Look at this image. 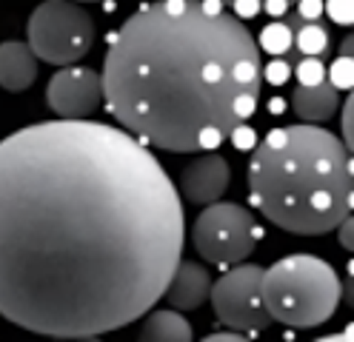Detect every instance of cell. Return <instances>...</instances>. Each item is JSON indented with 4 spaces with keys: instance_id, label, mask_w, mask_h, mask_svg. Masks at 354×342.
<instances>
[{
    "instance_id": "5",
    "label": "cell",
    "mask_w": 354,
    "mask_h": 342,
    "mask_svg": "<svg viewBox=\"0 0 354 342\" xmlns=\"http://www.w3.org/2000/svg\"><path fill=\"white\" fill-rule=\"evenodd\" d=\"M95 17L77 0H43L32 12L26 43L37 60L52 66H72L95 46Z\"/></svg>"
},
{
    "instance_id": "8",
    "label": "cell",
    "mask_w": 354,
    "mask_h": 342,
    "mask_svg": "<svg viewBox=\"0 0 354 342\" xmlns=\"http://www.w3.org/2000/svg\"><path fill=\"white\" fill-rule=\"evenodd\" d=\"M46 103L63 120H86L103 106V77L88 66H60L46 86Z\"/></svg>"
},
{
    "instance_id": "16",
    "label": "cell",
    "mask_w": 354,
    "mask_h": 342,
    "mask_svg": "<svg viewBox=\"0 0 354 342\" xmlns=\"http://www.w3.org/2000/svg\"><path fill=\"white\" fill-rule=\"evenodd\" d=\"M328 80L335 83L340 91H348L351 88V57L337 55L335 66H331V72H328Z\"/></svg>"
},
{
    "instance_id": "7",
    "label": "cell",
    "mask_w": 354,
    "mask_h": 342,
    "mask_svg": "<svg viewBox=\"0 0 354 342\" xmlns=\"http://www.w3.org/2000/svg\"><path fill=\"white\" fill-rule=\"evenodd\" d=\"M260 277H263V265L243 260L232 265L217 283H212L209 300L220 325L240 331L246 336L269 328L272 316L260 296Z\"/></svg>"
},
{
    "instance_id": "3",
    "label": "cell",
    "mask_w": 354,
    "mask_h": 342,
    "mask_svg": "<svg viewBox=\"0 0 354 342\" xmlns=\"http://www.w3.org/2000/svg\"><path fill=\"white\" fill-rule=\"evenodd\" d=\"M249 202L280 231H335L354 209L351 149L323 123L272 129L249 160Z\"/></svg>"
},
{
    "instance_id": "2",
    "label": "cell",
    "mask_w": 354,
    "mask_h": 342,
    "mask_svg": "<svg viewBox=\"0 0 354 342\" xmlns=\"http://www.w3.org/2000/svg\"><path fill=\"white\" fill-rule=\"evenodd\" d=\"M103 103L146 146L201 154L260 106V43L217 0H151L109 37Z\"/></svg>"
},
{
    "instance_id": "9",
    "label": "cell",
    "mask_w": 354,
    "mask_h": 342,
    "mask_svg": "<svg viewBox=\"0 0 354 342\" xmlns=\"http://www.w3.org/2000/svg\"><path fill=\"white\" fill-rule=\"evenodd\" d=\"M292 108L303 123H326L340 108V88L323 72L320 57L297 60V86L292 88Z\"/></svg>"
},
{
    "instance_id": "17",
    "label": "cell",
    "mask_w": 354,
    "mask_h": 342,
    "mask_svg": "<svg viewBox=\"0 0 354 342\" xmlns=\"http://www.w3.org/2000/svg\"><path fill=\"white\" fill-rule=\"evenodd\" d=\"M351 111H354V100L351 95H346V100L340 103V140L351 149V140H354V134H351Z\"/></svg>"
},
{
    "instance_id": "6",
    "label": "cell",
    "mask_w": 354,
    "mask_h": 342,
    "mask_svg": "<svg viewBox=\"0 0 354 342\" xmlns=\"http://www.w3.org/2000/svg\"><path fill=\"white\" fill-rule=\"evenodd\" d=\"M266 237L257 217L240 202H209L192 225V245L206 263L229 268L254 254Z\"/></svg>"
},
{
    "instance_id": "12",
    "label": "cell",
    "mask_w": 354,
    "mask_h": 342,
    "mask_svg": "<svg viewBox=\"0 0 354 342\" xmlns=\"http://www.w3.org/2000/svg\"><path fill=\"white\" fill-rule=\"evenodd\" d=\"M37 80V57L26 40H3L0 43V88L9 95L32 88Z\"/></svg>"
},
{
    "instance_id": "19",
    "label": "cell",
    "mask_w": 354,
    "mask_h": 342,
    "mask_svg": "<svg viewBox=\"0 0 354 342\" xmlns=\"http://www.w3.org/2000/svg\"><path fill=\"white\" fill-rule=\"evenodd\" d=\"M223 339H226V342H240V339H246V334L229 328V331H217V334H209V336H206V342H223Z\"/></svg>"
},
{
    "instance_id": "4",
    "label": "cell",
    "mask_w": 354,
    "mask_h": 342,
    "mask_svg": "<svg viewBox=\"0 0 354 342\" xmlns=\"http://www.w3.org/2000/svg\"><path fill=\"white\" fill-rule=\"evenodd\" d=\"M260 296L272 323L286 328H317L337 314L343 283L335 265L315 254H289L263 268Z\"/></svg>"
},
{
    "instance_id": "21",
    "label": "cell",
    "mask_w": 354,
    "mask_h": 342,
    "mask_svg": "<svg viewBox=\"0 0 354 342\" xmlns=\"http://www.w3.org/2000/svg\"><path fill=\"white\" fill-rule=\"evenodd\" d=\"M77 3H100V0H77Z\"/></svg>"
},
{
    "instance_id": "18",
    "label": "cell",
    "mask_w": 354,
    "mask_h": 342,
    "mask_svg": "<svg viewBox=\"0 0 354 342\" xmlns=\"http://www.w3.org/2000/svg\"><path fill=\"white\" fill-rule=\"evenodd\" d=\"M335 231H337V237H340V245H343L346 251H351V248H354V222H351V214L340 220V225L335 228Z\"/></svg>"
},
{
    "instance_id": "1",
    "label": "cell",
    "mask_w": 354,
    "mask_h": 342,
    "mask_svg": "<svg viewBox=\"0 0 354 342\" xmlns=\"http://www.w3.org/2000/svg\"><path fill=\"white\" fill-rule=\"evenodd\" d=\"M186 214L154 151L97 120L0 140V316L55 339L120 331L163 300Z\"/></svg>"
},
{
    "instance_id": "11",
    "label": "cell",
    "mask_w": 354,
    "mask_h": 342,
    "mask_svg": "<svg viewBox=\"0 0 354 342\" xmlns=\"http://www.w3.org/2000/svg\"><path fill=\"white\" fill-rule=\"evenodd\" d=\"M209 291H212L209 268L194 260H180L163 291V300L169 303V308L177 311H197L203 303H209Z\"/></svg>"
},
{
    "instance_id": "14",
    "label": "cell",
    "mask_w": 354,
    "mask_h": 342,
    "mask_svg": "<svg viewBox=\"0 0 354 342\" xmlns=\"http://www.w3.org/2000/svg\"><path fill=\"white\" fill-rule=\"evenodd\" d=\"M194 336L189 319L180 316L177 308H149L143 314L140 339L146 342H189Z\"/></svg>"
},
{
    "instance_id": "20",
    "label": "cell",
    "mask_w": 354,
    "mask_h": 342,
    "mask_svg": "<svg viewBox=\"0 0 354 342\" xmlns=\"http://www.w3.org/2000/svg\"><path fill=\"white\" fill-rule=\"evenodd\" d=\"M340 55L351 57V35H346V37H343V46H340Z\"/></svg>"
},
{
    "instance_id": "13",
    "label": "cell",
    "mask_w": 354,
    "mask_h": 342,
    "mask_svg": "<svg viewBox=\"0 0 354 342\" xmlns=\"http://www.w3.org/2000/svg\"><path fill=\"white\" fill-rule=\"evenodd\" d=\"M292 29V37H289V46H286V57L289 60H306V57H326L328 49H331V35H328V26L317 17H306V20H286Z\"/></svg>"
},
{
    "instance_id": "10",
    "label": "cell",
    "mask_w": 354,
    "mask_h": 342,
    "mask_svg": "<svg viewBox=\"0 0 354 342\" xmlns=\"http://www.w3.org/2000/svg\"><path fill=\"white\" fill-rule=\"evenodd\" d=\"M180 194L189 202L209 205L214 200H223V194L232 186V166L226 157H220L214 151H201V157L189 160L180 171Z\"/></svg>"
},
{
    "instance_id": "15",
    "label": "cell",
    "mask_w": 354,
    "mask_h": 342,
    "mask_svg": "<svg viewBox=\"0 0 354 342\" xmlns=\"http://www.w3.org/2000/svg\"><path fill=\"white\" fill-rule=\"evenodd\" d=\"M217 3H223L226 9H232V15L246 20V17H257V15L280 17L289 12L297 0H217Z\"/></svg>"
}]
</instances>
